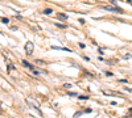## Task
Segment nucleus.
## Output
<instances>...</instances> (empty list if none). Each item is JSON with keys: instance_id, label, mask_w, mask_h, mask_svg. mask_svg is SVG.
I'll return each mask as SVG.
<instances>
[{"instance_id": "1a4fd4ad", "label": "nucleus", "mask_w": 132, "mask_h": 118, "mask_svg": "<svg viewBox=\"0 0 132 118\" xmlns=\"http://www.w3.org/2000/svg\"><path fill=\"white\" fill-rule=\"evenodd\" d=\"M79 100H89V96H78Z\"/></svg>"}, {"instance_id": "20e7f679", "label": "nucleus", "mask_w": 132, "mask_h": 118, "mask_svg": "<svg viewBox=\"0 0 132 118\" xmlns=\"http://www.w3.org/2000/svg\"><path fill=\"white\" fill-rule=\"evenodd\" d=\"M53 50H62V51H70L69 49H66V47H60V46H52Z\"/></svg>"}, {"instance_id": "0eeeda50", "label": "nucleus", "mask_w": 132, "mask_h": 118, "mask_svg": "<svg viewBox=\"0 0 132 118\" xmlns=\"http://www.w3.org/2000/svg\"><path fill=\"white\" fill-rule=\"evenodd\" d=\"M53 12V10L50 9V8H48V9H45V10H44V13H45V15H50Z\"/></svg>"}, {"instance_id": "4468645a", "label": "nucleus", "mask_w": 132, "mask_h": 118, "mask_svg": "<svg viewBox=\"0 0 132 118\" xmlns=\"http://www.w3.org/2000/svg\"><path fill=\"white\" fill-rule=\"evenodd\" d=\"M127 91H128V92H132V89H131V88H127Z\"/></svg>"}, {"instance_id": "9d476101", "label": "nucleus", "mask_w": 132, "mask_h": 118, "mask_svg": "<svg viewBox=\"0 0 132 118\" xmlns=\"http://www.w3.org/2000/svg\"><path fill=\"white\" fill-rule=\"evenodd\" d=\"M2 23H4V24H8V23H9V20H8V18H5V17H3V18H2Z\"/></svg>"}, {"instance_id": "ddd939ff", "label": "nucleus", "mask_w": 132, "mask_h": 118, "mask_svg": "<svg viewBox=\"0 0 132 118\" xmlns=\"http://www.w3.org/2000/svg\"><path fill=\"white\" fill-rule=\"evenodd\" d=\"M69 96H77V93H74V92H69Z\"/></svg>"}, {"instance_id": "6e6552de", "label": "nucleus", "mask_w": 132, "mask_h": 118, "mask_svg": "<svg viewBox=\"0 0 132 118\" xmlns=\"http://www.w3.org/2000/svg\"><path fill=\"white\" fill-rule=\"evenodd\" d=\"M63 87H65V88H71L73 85H71L70 83H65V84H63Z\"/></svg>"}, {"instance_id": "9b49d317", "label": "nucleus", "mask_w": 132, "mask_h": 118, "mask_svg": "<svg viewBox=\"0 0 132 118\" xmlns=\"http://www.w3.org/2000/svg\"><path fill=\"white\" fill-rule=\"evenodd\" d=\"M56 26H57V28H62V29H65V28H66V25H62V24H58V23L56 24Z\"/></svg>"}, {"instance_id": "423d86ee", "label": "nucleus", "mask_w": 132, "mask_h": 118, "mask_svg": "<svg viewBox=\"0 0 132 118\" xmlns=\"http://www.w3.org/2000/svg\"><path fill=\"white\" fill-rule=\"evenodd\" d=\"M27 102H28V104H32V105H33V108H38V104H36V102H33L32 100H27Z\"/></svg>"}, {"instance_id": "f8f14e48", "label": "nucleus", "mask_w": 132, "mask_h": 118, "mask_svg": "<svg viewBox=\"0 0 132 118\" xmlns=\"http://www.w3.org/2000/svg\"><path fill=\"white\" fill-rule=\"evenodd\" d=\"M131 58V55L129 54H127V55H124V59H129Z\"/></svg>"}, {"instance_id": "f03ea898", "label": "nucleus", "mask_w": 132, "mask_h": 118, "mask_svg": "<svg viewBox=\"0 0 132 118\" xmlns=\"http://www.w3.org/2000/svg\"><path fill=\"white\" fill-rule=\"evenodd\" d=\"M103 9L104 10H110V12H116V13H122L123 12V10L120 8H118V7H103Z\"/></svg>"}, {"instance_id": "7ed1b4c3", "label": "nucleus", "mask_w": 132, "mask_h": 118, "mask_svg": "<svg viewBox=\"0 0 132 118\" xmlns=\"http://www.w3.org/2000/svg\"><path fill=\"white\" fill-rule=\"evenodd\" d=\"M21 63H23V66H25V67H28L29 70H32V71H35V67H33V66H32V64H30V63H28L27 60H23V62H21Z\"/></svg>"}, {"instance_id": "f257e3e1", "label": "nucleus", "mask_w": 132, "mask_h": 118, "mask_svg": "<svg viewBox=\"0 0 132 118\" xmlns=\"http://www.w3.org/2000/svg\"><path fill=\"white\" fill-rule=\"evenodd\" d=\"M33 50H35V45H33L32 42H27V45H25V52H27V55H32L33 54Z\"/></svg>"}, {"instance_id": "39448f33", "label": "nucleus", "mask_w": 132, "mask_h": 118, "mask_svg": "<svg viewBox=\"0 0 132 118\" xmlns=\"http://www.w3.org/2000/svg\"><path fill=\"white\" fill-rule=\"evenodd\" d=\"M57 17H58V18H61V20H68V16L63 15V13H58V15H57Z\"/></svg>"}]
</instances>
